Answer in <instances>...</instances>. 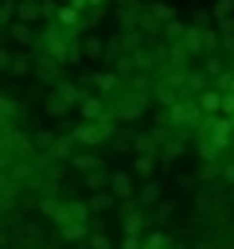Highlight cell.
Instances as JSON below:
<instances>
[{
    "instance_id": "2",
    "label": "cell",
    "mask_w": 234,
    "mask_h": 249,
    "mask_svg": "<svg viewBox=\"0 0 234 249\" xmlns=\"http://www.w3.org/2000/svg\"><path fill=\"white\" fill-rule=\"evenodd\" d=\"M113 136H117V121H78L74 124L78 148H98V144H105Z\"/></svg>"
},
{
    "instance_id": "7",
    "label": "cell",
    "mask_w": 234,
    "mask_h": 249,
    "mask_svg": "<svg viewBox=\"0 0 234 249\" xmlns=\"http://www.w3.org/2000/svg\"><path fill=\"white\" fill-rule=\"evenodd\" d=\"M136 202H140L144 210H156V206L164 202V183H160V179H148V183L136 191Z\"/></svg>"
},
{
    "instance_id": "28",
    "label": "cell",
    "mask_w": 234,
    "mask_h": 249,
    "mask_svg": "<svg viewBox=\"0 0 234 249\" xmlns=\"http://www.w3.org/2000/svg\"><path fill=\"white\" fill-rule=\"evenodd\" d=\"M140 245H144L140 237H121V249H140Z\"/></svg>"
},
{
    "instance_id": "8",
    "label": "cell",
    "mask_w": 234,
    "mask_h": 249,
    "mask_svg": "<svg viewBox=\"0 0 234 249\" xmlns=\"http://www.w3.org/2000/svg\"><path fill=\"white\" fill-rule=\"evenodd\" d=\"M109 183H113V167H94V171H86L82 175V187L86 191H109Z\"/></svg>"
},
{
    "instance_id": "3",
    "label": "cell",
    "mask_w": 234,
    "mask_h": 249,
    "mask_svg": "<svg viewBox=\"0 0 234 249\" xmlns=\"http://www.w3.org/2000/svg\"><path fill=\"white\" fill-rule=\"evenodd\" d=\"M109 191H113V198L117 202H129V198H136V183H133V171L129 167H113V183H109Z\"/></svg>"
},
{
    "instance_id": "6",
    "label": "cell",
    "mask_w": 234,
    "mask_h": 249,
    "mask_svg": "<svg viewBox=\"0 0 234 249\" xmlns=\"http://www.w3.org/2000/svg\"><path fill=\"white\" fill-rule=\"evenodd\" d=\"M121 86H125V82H121L117 70H94V89H98L101 97H113Z\"/></svg>"
},
{
    "instance_id": "14",
    "label": "cell",
    "mask_w": 234,
    "mask_h": 249,
    "mask_svg": "<svg viewBox=\"0 0 234 249\" xmlns=\"http://www.w3.org/2000/svg\"><path fill=\"white\" fill-rule=\"evenodd\" d=\"M183 152H187V140H183V136H172V140H164V148H160V160H168V163H172V160H179Z\"/></svg>"
},
{
    "instance_id": "21",
    "label": "cell",
    "mask_w": 234,
    "mask_h": 249,
    "mask_svg": "<svg viewBox=\"0 0 234 249\" xmlns=\"http://www.w3.org/2000/svg\"><path fill=\"white\" fill-rule=\"evenodd\" d=\"M140 249H172V237L168 233H160V230H152L148 237H144V245Z\"/></svg>"
},
{
    "instance_id": "20",
    "label": "cell",
    "mask_w": 234,
    "mask_h": 249,
    "mask_svg": "<svg viewBox=\"0 0 234 249\" xmlns=\"http://www.w3.org/2000/svg\"><path fill=\"white\" fill-rule=\"evenodd\" d=\"M211 16L222 23V19H234V0H211Z\"/></svg>"
},
{
    "instance_id": "4",
    "label": "cell",
    "mask_w": 234,
    "mask_h": 249,
    "mask_svg": "<svg viewBox=\"0 0 234 249\" xmlns=\"http://www.w3.org/2000/svg\"><path fill=\"white\" fill-rule=\"evenodd\" d=\"M27 74H35V51H27V47H12L8 78H27Z\"/></svg>"
},
{
    "instance_id": "9",
    "label": "cell",
    "mask_w": 234,
    "mask_h": 249,
    "mask_svg": "<svg viewBox=\"0 0 234 249\" xmlns=\"http://www.w3.org/2000/svg\"><path fill=\"white\" fill-rule=\"evenodd\" d=\"M82 51H86V58L98 66V62H105V43H101V35L98 31H86L82 35Z\"/></svg>"
},
{
    "instance_id": "16",
    "label": "cell",
    "mask_w": 234,
    "mask_h": 249,
    "mask_svg": "<svg viewBox=\"0 0 234 249\" xmlns=\"http://www.w3.org/2000/svg\"><path fill=\"white\" fill-rule=\"evenodd\" d=\"M183 35H187V23H183V19H176V23H164V43H168V47H176Z\"/></svg>"
},
{
    "instance_id": "25",
    "label": "cell",
    "mask_w": 234,
    "mask_h": 249,
    "mask_svg": "<svg viewBox=\"0 0 234 249\" xmlns=\"http://www.w3.org/2000/svg\"><path fill=\"white\" fill-rule=\"evenodd\" d=\"M222 183H226V187L234 191V156H230V160L222 163Z\"/></svg>"
},
{
    "instance_id": "27",
    "label": "cell",
    "mask_w": 234,
    "mask_h": 249,
    "mask_svg": "<svg viewBox=\"0 0 234 249\" xmlns=\"http://www.w3.org/2000/svg\"><path fill=\"white\" fill-rule=\"evenodd\" d=\"M214 31H218V35H234V19H222Z\"/></svg>"
},
{
    "instance_id": "12",
    "label": "cell",
    "mask_w": 234,
    "mask_h": 249,
    "mask_svg": "<svg viewBox=\"0 0 234 249\" xmlns=\"http://www.w3.org/2000/svg\"><path fill=\"white\" fill-rule=\"evenodd\" d=\"M31 144H35L39 156H47V152L58 144V132H55V128H35V132H31Z\"/></svg>"
},
{
    "instance_id": "11",
    "label": "cell",
    "mask_w": 234,
    "mask_h": 249,
    "mask_svg": "<svg viewBox=\"0 0 234 249\" xmlns=\"http://www.w3.org/2000/svg\"><path fill=\"white\" fill-rule=\"evenodd\" d=\"M129 171L136 175V179H156V156H133V163H129Z\"/></svg>"
},
{
    "instance_id": "18",
    "label": "cell",
    "mask_w": 234,
    "mask_h": 249,
    "mask_svg": "<svg viewBox=\"0 0 234 249\" xmlns=\"http://www.w3.org/2000/svg\"><path fill=\"white\" fill-rule=\"evenodd\" d=\"M176 210H179V202H176V198H164V202L152 210V222H172V218H176Z\"/></svg>"
},
{
    "instance_id": "24",
    "label": "cell",
    "mask_w": 234,
    "mask_h": 249,
    "mask_svg": "<svg viewBox=\"0 0 234 249\" xmlns=\"http://www.w3.org/2000/svg\"><path fill=\"white\" fill-rule=\"evenodd\" d=\"M109 0H70V8H78V12H94V8H105Z\"/></svg>"
},
{
    "instance_id": "17",
    "label": "cell",
    "mask_w": 234,
    "mask_h": 249,
    "mask_svg": "<svg viewBox=\"0 0 234 249\" xmlns=\"http://www.w3.org/2000/svg\"><path fill=\"white\" fill-rule=\"evenodd\" d=\"M86 202H90V210H94V214H101V210H109L117 198H113V191H98V195H90Z\"/></svg>"
},
{
    "instance_id": "22",
    "label": "cell",
    "mask_w": 234,
    "mask_h": 249,
    "mask_svg": "<svg viewBox=\"0 0 234 249\" xmlns=\"http://www.w3.org/2000/svg\"><path fill=\"white\" fill-rule=\"evenodd\" d=\"M86 249H113V241H109L101 230H94V233L86 237Z\"/></svg>"
},
{
    "instance_id": "31",
    "label": "cell",
    "mask_w": 234,
    "mask_h": 249,
    "mask_svg": "<svg viewBox=\"0 0 234 249\" xmlns=\"http://www.w3.org/2000/svg\"><path fill=\"white\" fill-rule=\"evenodd\" d=\"M230 206H234V191H230Z\"/></svg>"
},
{
    "instance_id": "5",
    "label": "cell",
    "mask_w": 234,
    "mask_h": 249,
    "mask_svg": "<svg viewBox=\"0 0 234 249\" xmlns=\"http://www.w3.org/2000/svg\"><path fill=\"white\" fill-rule=\"evenodd\" d=\"M78 109H82V121H113V117H109V101H105L101 93H90Z\"/></svg>"
},
{
    "instance_id": "29",
    "label": "cell",
    "mask_w": 234,
    "mask_h": 249,
    "mask_svg": "<svg viewBox=\"0 0 234 249\" xmlns=\"http://www.w3.org/2000/svg\"><path fill=\"white\" fill-rule=\"evenodd\" d=\"M191 249H218V241H211V237H203V241H195Z\"/></svg>"
},
{
    "instance_id": "1",
    "label": "cell",
    "mask_w": 234,
    "mask_h": 249,
    "mask_svg": "<svg viewBox=\"0 0 234 249\" xmlns=\"http://www.w3.org/2000/svg\"><path fill=\"white\" fill-rule=\"evenodd\" d=\"M109 101V117L121 124V121H136V117H144L148 113V105H152V93H144V89H133V86H121L113 97H105Z\"/></svg>"
},
{
    "instance_id": "26",
    "label": "cell",
    "mask_w": 234,
    "mask_h": 249,
    "mask_svg": "<svg viewBox=\"0 0 234 249\" xmlns=\"http://www.w3.org/2000/svg\"><path fill=\"white\" fill-rule=\"evenodd\" d=\"M195 183H199V175H176V187H179V191H191Z\"/></svg>"
},
{
    "instance_id": "15",
    "label": "cell",
    "mask_w": 234,
    "mask_h": 249,
    "mask_svg": "<svg viewBox=\"0 0 234 249\" xmlns=\"http://www.w3.org/2000/svg\"><path fill=\"white\" fill-rule=\"evenodd\" d=\"M148 8H152V16H156L160 23H176V19H179V12H176L168 0H156V4H148Z\"/></svg>"
},
{
    "instance_id": "10",
    "label": "cell",
    "mask_w": 234,
    "mask_h": 249,
    "mask_svg": "<svg viewBox=\"0 0 234 249\" xmlns=\"http://www.w3.org/2000/svg\"><path fill=\"white\" fill-rule=\"evenodd\" d=\"M70 163H74L82 175H86V171H94V167H105V163L98 160V152H94V148H78V152L70 156Z\"/></svg>"
},
{
    "instance_id": "23",
    "label": "cell",
    "mask_w": 234,
    "mask_h": 249,
    "mask_svg": "<svg viewBox=\"0 0 234 249\" xmlns=\"http://www.w3.org/2000/svg\"><path fill=\"white\" fill-rule=\"evenodd\" d=\"M207 179H222V163H203L199 167V183H207Z\"/></svg>"
},
{
    "instance_id": "13",
    "label": "cell",
    "mask_w": 234,
    "mask_h": 249,
    "mask_svg": "<svg viewBox=\"0 0 234 249\" xmlns=\"http://www.w3.org/2000/svg\"><path fill=\"white\" fill-rule=\"evenodd\" d=\"M43 109H47L51 117H66V113H70L74 105H70V101H66L62 93H55V89H51V93H47V101H43Z\"/></svg>"
},
{
    "instance_id": "19",
    "label": "cell",
    "mask_w": 234,
    "mask_h": 249,
    "mask_svg": "<svg viewBox=\"0 0 234 249\" xmlns=\"http://www.w3.org/2000/svg\"><path fill=\"white\" fill-rule=\"evenodd\" d=\"M16 8H20V0H0V31H8L16 23Z\"/></svg>"
},
{
    "instance_id": "30",
    "label": "cell",
    "mask_w": 234,
    "mask_h": 249,
    "mask_svg": "<svg viewBox=\"0 0 234 249\" xmlns=\"http://www.w3.org/2000/svg\"><path fill=\"white\" fill-rule=\"evenodd\" d=\"M8 249H35V245H8Z\"/></svg>"
}]
</instances>
